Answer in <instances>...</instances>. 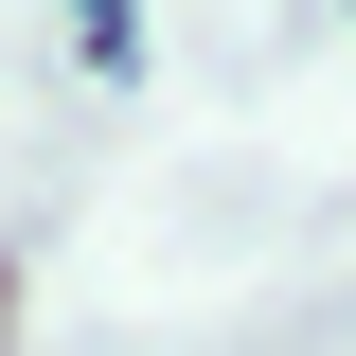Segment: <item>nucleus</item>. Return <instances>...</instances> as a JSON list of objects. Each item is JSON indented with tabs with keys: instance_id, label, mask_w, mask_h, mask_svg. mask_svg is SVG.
Listing matches in <instances>:
<instances>
[{
	"instance_id": "obj_1",
	"label": "nucleus",
	"mask_w": 356,
	"mask_h": 356,
	"mask_svg": "<svg viewBox=\"0 0 356 356\" xmlns=\"http://www.w3.org/2000/svg\"><path fill=\"white\" fill-rule=\"evenodd\" d=\"M72 36L107 54V72H125V54H143V0H72Z\"/></svg>"
}]
</instances>
